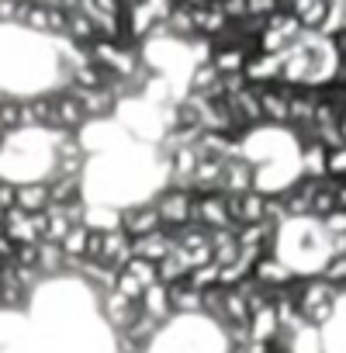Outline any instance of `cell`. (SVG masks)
<instances>
[{
  "label": "cell",
  "mask_w": 346,
  "mask_h": 353,
  "mask_svg": "<svg viewBox=\"0 0 346 353\" xmlns=\"http://www.w3.org/2000/svg\"><path fill=\"white\" fill-rule=\"evenodd\" d=\"M63 263H66V256H63V250H59L56 243H39L35 270H42V274H56V270H63Z\"/></svg>",
  "instance_id": "cb8c5ba5"
},
{
  "label": "cell",
  "mask_w": 346,
  "mask_h": 353,
  "mask_svg": "<svg viewBox=\"0 0 346 353\" xmlns=\"http://www.w3.org/2000/svg\"><path fill=\"white\" fill-rule=\"evenodd\" d=\"M322 281H325L329 288L343 291V284H346V253H332V256L325 260V267H322Z\"/></svg>",
  "instance_id": "d4e9b609"
},
{
  "label": "cell",
  "mask_w": 346,
  "mask_h": 353,
  "mask_svg": "<svg viewBox=\"0 0 346 353\" xmlns=\"http://www.w3.org/2000/svg\"><path fill=\"white\" fill-rule=\"evenodd\" d=\"M83 121H87V114H83L80 101L73 97V90H70V94H49V125H52V128L73 132V128H80Z\"/></svg>",
  "instance_id": "5b68a950"
},
{
  "label": "cell",
  "mask_w": 346,
  "mask_h": 353,
  "mask_svg": "<svg viewBox=\"0 0 346 353\" xmlns=\"http://www.w3.org/2000/svg\"><path fill=\"white\" fill-rule=\"evenodd\" d=\"M21 125H49V94L21 101Z\"/></svg>",
  "instance_id": "603a6c76"
},
{
  "label": "cell",
  "mask_w": 346,
  "mask_h": 353,
  "mask_svg": "<svg viewBox=\"0 0 346 353\" xmlns=\"http://www.w3.org/2000/svg\"><path fill=\"white\" fill-rule=\"evenodd\" d=\"M73 97L80 101V108H83L87 118H108L114 111V104H118V97L108 87H97V90H77L73 87Z\"/></svg>",
  "instance_id": "5bb4252c"
},
{
  "label": "cell",
  "mask_w": 346,
  "mask_h": 353,
  "mask_svg": "<svg viewBox=\"0 0 346 353\" xmlns=\"http://www.w3.org/2000/svg\"><path fill=\"white\" fill-rule=\"evenodd\" d=\"M14 250H18V246H14V243H11V239L4 236V232H0V263L14 260Z\"/></svg>",
  "instance_id": "1f68e13d"
},
{
  "label": "cell",
  "mask_w": 346,
  "mask_h": 353,
  "mask_svg": "<svg viewBox=\"0 0 346 353\" xmlns=\"http://www.w3.org/2000/svg\"><path fill=\"white\" fill-rule=\"evenodd\" d=\"M166 291H170V312L173 315H194V312H201V291L187 288V281L170 284Z\"/></svg>",
  "instance_id": "e0dca14e"
},
{
  "label": "cell",
  "mask_w": 346,
  "mask_h": 353,
  "mask_svg": "<svg viewBox=\"0 0 346 353\" xmlns=\"http://www.w3.org/2000/svg\"><path fill=\"white\" fill-rule=\"evenodd\" d=\"M18 18V0H0V21H14Z\"/></svg>",
  "instance_id": "4dcf8cb0"
},
{
  "label": "cell",
  "mask_w": 346,
  "mask_h": 353,
  "mask_svg": "<svg viewBox=\"0 0 346 353\" xmlns=\"http://www.w3.org/2000/svg\"><path fill=\"white\" fill-rule=\"evenodd\" d=\"M191 21H194V35H201V39H215V35H222L225 32V25H229V18L222 14V8L218 4H201V8H191Z\"/></svg>",
  "instance_id": "7c38bea8"
},
{
  "label": "cell",
  "mask_w": 346,
  "mask_h": 353,
  "mask_svg": "<svg viewBox=\"0 0 346 353\" xmlns=\"http://www.w3.org/2000/svg\"><path fill=\"white\" fill-rule=\"evenodd\" d=\"M322 225H325V232L336 239V236H343L346 232V208H336V212H329L325 219H322Z\"/></svg>",
  "instance_id": "83f0119b"
},
{
  "label": "cell",
  "mask_w": 346,
  "mask_h": 353,
  "mask_svg": "<svg viewBox=\"0 0 346 353\" xmlns=\"http://www.w3.org/2000/svg\"><path fill=\"white\" fill-rule=\"evenodd\" d=\"M128 256H132V239H128L118 225L104 229V232H101V260H97V263H104V267H111V270H121Z\"/></svg>",
  "instance_id": "9c48e42d"
},
{
  "label": "cell",
  "mask_w": 346,
  "mask_h": 353,
  "mask_svg": "<svg viewBox=\"0 0 346 353\" xmlns=\"http://www.w3.org/2000/svg\"><path fill=\"white\" fill-rule=\"evenodd\" d=\"M243 77L250 87H270L281 80V56H270V52H250L246 56V66H243Z\"/></svg>",
  "instance_id": "52a82bcc"
},
{
  "label": "cell",
  "mask_w": 346,
  "mask_h": 353,
  "mask_svg": "<svg viewBox=\"0 0 346 353\" xmlns=\"http://www.w3.org/2000/svg\"><path fill=\"white\" fill-rule=\"evenodd\" d=\"M0 101H4V97H0Z\"/></svg>",
  "instance_id": "e575fe53"
},
{
  "label": "cell",
  "mask_w": 346,
  "mask_h": 353,
  "mask_svg": "<svg viewBox=\"0 0 346 353\" xmlns=\"http://www.w3.org/2000/svg\"><path fill=\"white\" fill-rule=\"evenodd\" d=\"M205 4H222V0H205Z\"/></svg>",
  "instance_id": "836d02e7"
},
{
  "label": "cell",
  "mask_w": 346,
  "mask_h": 353,
  "mask_svg": "<svg viewBox=\"0 0 346 353\" xmlns=\"http://www.w3.org/2000/svg\"><path fill=\"white\" fill-rule=\"evenodd\" d=\"M322 159H325V145L318 139H305L301 142V166L308 176H322Z\"/></svg>",
  "instance_id": "7402d4cb"
},
{
  "label": "cell",
  "mask_w": 346,
  "mask_h": 353,
  "mask_svg": "<svg viewBox=\"0 0 346 353\" xmlns=\"http://www.w3.org/2000/svg\"><path fill=\"white\" fill-rule=\"evenodd\" d=\"M173 4H177V8H201L205 0H173Z\"/></svg>",
  "instance_id": "d6a6232c"
},
{
  "label": "cell",
  "mask_w": 346,
  "mask_h": 353,
  "mask_svg": "<svg viewBox=\"0 0 346 353\" xmlns=\"http://www.w3.org/2000/svg\"><path fill=\"white\" fill-rule=\"evenodd\" d=\"M287 291H291V298H294V308H298V319L305 322V325H325L329 319H332V312H336V294H343V291H336V288H329L322 277H294L291 284H287Z\"/></svg>",
  "instance_id": "6da1fadb"
},
{
  "label": "cell",
  "mask_w": 346,
  "mask_h": 353,
  "mask_svg": "<svg viewBox=\"0 0 346 353\" xmlns=\"http://www.w3.org/2000/svg\"><path fill=\"white\" fill-rule=\"evenodd\" d=\"M45 188H49V205L66 208V205L83 201V198H80V181H77V176H56V181H49Z\"/></svg>",
  "instance_id": "ac0fdd59"
},
{
  "label": "cell",
  "mask_w": 346,
  "mask_h": 353,
  "mask_svg": "<svg viewBox=\"0 0 346 353\" xmlns=\"http://www.w3.org/2000/svg\"><path fill=\"white\" fill-rule=\"evenodd\" d=\"M135 305H139V312H142V315H149V319H152V322H159V325L173 315V312H170V291H166V284H159V281H156V284H149Z\"/></svg>",
  "instance_id": "4fadbf2b"
},
{
  "label": "cell",
  "mask_w": 346,
  "mask_h": 353,
  "mask_svg": "<svg viewBox=\"0 0 346 353\" xmlns=\"http://www.w3.org/2000/svg\"><path fill=\"white\" fill-rule=\"evenodd\" d=\"M250 277H253L260 288H267V291H281V288H287L298 274H294L277 253H267V256H260V260L253 263Z\"/></svg>",
  "instance_id": "277c9868"
},
{
  "label": "cell",
  "mask_w": 346,
  "mask_h": 353,
  "mask_svg": "<svg viewBox=\"0 0 346 353\" xmlns=\"http://www.w3.org/2000/svg\"><path fill=\"white\" fill-rule=\"evenodd\" d=\"M70 229H73V222L66 219V208L49 205V208H45V239H42V243H59Z\"/></svg>",
  "instance_id": "d6986e66"
},
{
  "label": "cell",
  "mask_w": 346,
  "mask_h": 353,
  "mask_svg": "<svg viewBox=\"0 0 346 353\" xmlns=\"http://www.w3.org/2000/svg\"><path fill=\"white\" fill-rule=\"evenodd\" d=\"M101 308H104V319H108L111 325H118V329H125V325L139 315V305H135V301H128V298H121L118 291H104Z\"/></svg>",
  "instance_id": "9a60e30c"
},
{
  "label": "cell",
  "mask_w": 346,
  "mask_h": 353,
  "mask_svg": "<svg viewBox=\"0 0 346 353\" xmlns=\"http://www.w3.org/2000/svg\"><path fill=\"white\" fill-rule=\"evenodd\" d=\"M287 11L301 25V32H322V25L332 14V0H291Z\"/></svg>",
  "instance_id": "ba28073f"
},
{
  "label": "cell",
  "mask_w": 346,
  "mask_h": 353,
  "mask_svg": "<svg viewBox=\"0 0 346 353\" xmlns=\"http://www.w3.org/2000/svg\"><path fill=\"white\" fill-rule=\"evenodd\" d=\"M121 270H128L142 288H149V284H156V263L152 260H142V256H128L125 260V267Z\"/></svg>",
  "instance_id": "484cf974"
},
{
  "label": "cell",
  "mask_w": 346,
  "mask_h": 353,
  "mask_svg": "<svg viewBox=\"0 0 346 353\" xmlns=\"http://www.w3.org/2000/svg\"><path fill=\"white\" fill-rule=\"evenodd\" d=\"M14 128H21V101L4 97V101H0V135L14 132Z\"/></svg>",
  "instance_id": "4316f807"
},
{
  "label": "cell",
  "mask_w": 346,
  "mask_h": 353,
  "mask_svg": "<svg viewBox=\"0 0 346 353\" xmlns=\"http://www.w3.org/2000/svg\"><path fill=\"white\" fill-rule=\"evenodd\" d=\"M59 250H63V256L66 260H83V250H87V225L80 222V225H73L59 243H56Z\"/></svg>",
  "instance_id": "44dd1931"
},
{
  "label": "cell",
  "mask_w": 346,
  "mask_h": 353,
  "mask_svg": "<svg viewBox=\"0 0 346 353\" xmlns=\"http://www.w3.org/2000/svg\"><path fill=\"white\" fill-rule=\"evenodd\" d=\"M14 208L35 215V212H45L49 208V188L45 184H18L14 188Z\"/></svg>",
  "instance_id": "2e32d148"
},
{
  "label": "cell",
  "mask_w": 346,
  "mask_h": 353,
  "mask_svg": "<svg viewBox=\"0 0 346 353\" xmlns=\"http://www.w3.org/2000/svg\"><path fill=\"white\" fill-rule=\"evenodd\" d=\"M0 208L4 212L14 208V184H8V181H0Z\"/></svg>",
  "instance_id": "f546056e"
},
{
  "label": "cell",
  "mask_w": 346,
  "mask_h": 353,
  "mask_svg": "<svg viewBox=\"0 0 346 353\" xmlns=\"http://www.w3.org/2000/svg\"><path fill=\"white\" fill-rule=\"evenodd\" d=\"M281 4L277 0H246V14L250 18H267V14H274Z\"/></svg>",
  "instance_id": "f1b7e54d"
},
{
  "label": "cell",
  "mask_w": 346,
  "mask_h": 353,
  "mask_svg": "<svg viewBox=\"0 0 346 353\" xmlns=\"http://www.w3.org/2000/svg\"><path fill=\"white\" fill-rule=\"evenodd\" d=\"M118 229H121L128 239H135V236H145V232L159 229V215H156V208H152V205H135V208L121 212Z\"/></svg>",
  "instance_id": "30bf717a"
},
{
  "label": "cell",
  "mask_w": 346,
  "mask_h": 353,
  "mask_svg": "<svg viewBox=\"0 0 346 353\" xmlns=\"http://www.w3.org/2000/svg\"><path fill=\"white\" fill-rule=\"evenodd\" d=\"M229 225L243 229V225H260L267 219V194L263 191H243V194H229Z\"/></svg>",
  "instance_id": "3957f363"
},
{
  "label": "cell",
  "mask_w": 346,
  "mask_h": 353,
  "mask_svg": "<svg viewBox=\"0 0 346 353\" xmlns=\"http://www.w3.org/2000/svg\"><path fill=\"white\" fill-rule=\"evenodd\" d=\"M253 184H256L253 163H246L243 156H229V159H222V181H218V188H222L225 194L253 191Z\"/></svg>",
  "instance_id": "8992f818"
},
{
  "label": "cell",
  "mask_w": 346,
  "mask_h": 353,
  "mask_svg": "<svg viewBox=\"0 0 346 353\" xmlns=\"http://www.w3.org/2000/svg\"><path fill=\"white\" fill-rule=\"evenodd\" d=\"M152 208H156V215H159V229H166V232H177V229H184V225H194L191 222V212H194V194L187 191V188H166L156 201H152Z\"/></svg>",
  "instance_id": "7a4b0ae2"
},
{
  "label": "cell",
  "mask_w": 346,
  "mask_h": 353,
  "mask_svg": "<svg viewBox=\"0 0 346 353\" xmlns=\"http://www.w3.org/2000/svg\"><path fill=\"white\" fill-rule=\"evenodd\" d=\"M322 176H325V181H343V176H346V145H325Z\"/></svg>",
  "instance_id": "ffe728a7"
},
{
  "label": "cell",
  "mask_w": 346,
  "mask_h": 353,
  "mask_svg": "<svg viewBox=\"0 0 346 353\" xmlns=\"http://www.w3.org/2000/svg\"><path fill=\"white\" fill-rule=\"evenodd\" d=\"M170 250H173V236L166 229H152V232L132 239V256H142V260H152V263H159Z\"/></svg>",
  "instance_id": "8fae6325"
}]
</instances>
